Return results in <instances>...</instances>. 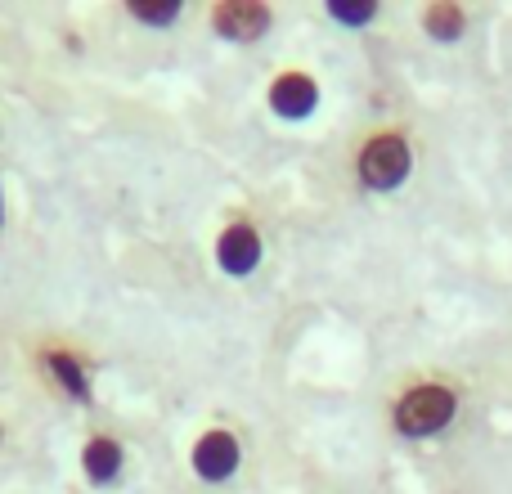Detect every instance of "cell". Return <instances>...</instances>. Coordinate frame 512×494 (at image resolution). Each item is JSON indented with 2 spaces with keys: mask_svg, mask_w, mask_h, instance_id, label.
<instances>
[{
  "mask_svg": "<svg viewBox=\"0 0 512 494\" xmlns=\"http://www.w3.org/2000/svg\"><path fill=\"white\" fill-rule=\"evenodd\" d=\"M328 14L346 27H364L378 18V0H328Z\"/></svg>",
  "mask_w": 512,
  "mask_h": 494,
  "instance_id": "11",
  "label": "cell"
},
{
  "mask_svg": "<svg viewBox=\"0 0 512 494\" xmlns=\"http://www.w3.org/2000/svg\"><path fill=\"white\" fill-rule=\"evenodd\" d=\"M315 104H319V86H315V77H310V72L288 68V72H279V77L270 81V108L279 117H288V122L310 117V113H315Z\"/></svg>",
  "mask_w": 512,
  "mask_h": 494,
  "instance_id": "6",
  "label": "cell"
},
{
  "mask_svg": "<svg viewBox=\"0 0 512 494\" xmlns=\"http://www.w3.org/2000/svg\"><path fill=\"white\" fill-rule=\"evenodd\" d=\"M45 364H50V373H54V378H59V387L68 391L72 400H81V405H86V400H90V378H86V369H81V360H77V355L50 351V355H45Z\"/></svg>",
  "mask_w": 512,
  "mask_h": 494,
  "instance_id": "9",
  "label": "cell"
},
{
  "mask_svg": "<svg viewBox=\"0 0 512 494\" xmlns=\"http://www.w3.org/2000/svg\"><path fill=\"white\" fill-rule=\"evenodd\" d=\"M180 14H185L180 0H131V18H140L149 27H171Z\"/></svg>",
  "mask_w": 512,
  "mask_h": 494,
  "instance_id": "10",
  "label": "cell"
},
{
  "mask_svg": "<svg viewBox=\"0 0 512 494\" xmlns=\"http://www.w3.org/2000/svg\"><path fill=\"white\" fill-rule=\"evenodd\" d=\"M414 171V144H409L405 131H373L369 140L360 144V158H355V176H360L364 189L373 194H391L400 189Z\"/></svg>",
  "mask_w": 512,
  "mask_h": 494,
  "instance_id": "2",
  "label": "cell"
},
{
  "mask_svg": "<svg viewBox=\"0 0 512 494\" xmlns=\"http://www.w3.org/2000/svg\"><path fill=\"white\" fill-rule=\"evenodd\" d=\"M454 418H459V391L445 387V382H414L391 405V423L409 441H427V436L445 432Z\"/></svg>",
  "mask_w": 512,
  "mask_h": 494,
  "instance_id": "1",
  "label": "cell"
},
{
  "mask_svg": "<svg viewBox=\"0 0 512 494\" xmlns=\"http://www.w3.org/2000/svg\"><path fill=\"white\" fill-rule=\"evenodd\" d=\"M212 27L234 45H252L270 32V5H256V0H225L216 5Z\"/></svg>",
  "mask_w": 512,
  "mask_h": 494,
  "instance_id": "4",
  "label": "cell"
},
{
  "mask_svg": "<svg viewBox=\"0 0 512 494\" xmlns=\"http://www.w3.org/2000/svg\"><path fill=\"white\" fill-rule=\"evenodd\" d=\"M216 265L225 274H234V279H243V274H252L261 265V234H256L252 221L225 225L221 239H216Z\"/></svg>",
  "mask_w": 512,
  "mask_h": 494,
  "instance_id": "5",
  "label": "cell"
},
{
  "mask_svg": "<svg viewBox=\"0 0 512 494\" xmlns=\"http://www.w3.org/2000/svg\"><path fill=\"white\" fill-rule=\"evenodd\" d=\"M239 459H243L239 436L225 432V427L203 432L198 436V445H194V454H189V463H194V472L203 481H230L234 472H239Z\"/></svg>",
  "mask_w": 512,
  "mask_h": 494,
  "instance_id": "3",
  "label": "cell"
},
{
  "mask_svg": "<svg viewBox=\"0 0 512 494\" xmlns=\"http://www.w3.org/2000/svg\"><path fill=\"white\" fill-rule=\"evenodd\" d=\"M81 472L90 477V486H108V481H117V472H122V445L104 432L90 436L86 450H81Z\"/></svg>",
  "mask_w": 512,
  "mask_h": 494,
  "instance_id": "7",
  "label": "cell"
},
{
  "mask_svg": "<svg viewBox=\"0 0 512 494\" xmlns=\"http://www.w3.org/2000/svg\"><path fill=\"white\" fill-rule=\"evenodd\" d=\"M0 221H5V207H0Z\"/></svg>",
  "mask_w": 512,
  "mask_h": 494,
  "instance_id": "12",
  "label": "cell"
},
{
  "mask_svg": "<svg viewBox=\"0 0 512 494\" xmlns=\"http://www.w3.org/2000/svg\"><path fill=\"white\" fill-rule=\"evenodd\" d=\"M423 32L432 36L436 45H454L468 32V9L454 5V0H436V5L423 9Z\"/></svg>",
  "mask_w": 512,
  "mask_h": 494,
  "instance_id": "8",
  "label": "cell"
}]
</instances>
